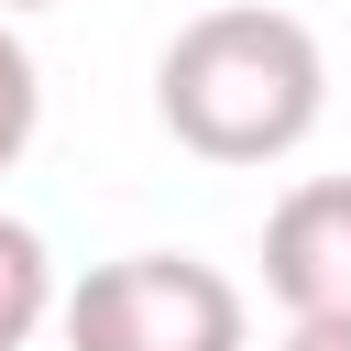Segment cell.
I'll return each instance as SVG.
<instances>
[{
	"label": "cell",
	"mask_w": 351,
	"mask_h": 351,
	"mask_svg": "<svg viewBox=\"0 0 351 351\" xmlns=\"http://www.w3.org/2000/svg\"><path fill=\"white\" fill-rule=\"evenodd\" d=\"M154 110L197 165H285L329 110V55L296 11L230 0V11H197L165 44Z\"/></svg>",
	"instance_id": "1"
},
{
	"label": "cell",
	"mask_w": 351,
	"mask_h": 351,
	"mask_svg": "<svg viewBox=\"0 0 351 351\" xmlns=\"http://www.w3.org/2000/svg\"><path fill=\"white\" fill-rule=\"evenodd\" d=\"M252 307L197 252H121L88 263L66 296V351H241Z\"/></svg>",
	"instance_id": "2"
},
{
	"label": "cell",
	"mask_w": 351,
	"mask_h": 351,
	"mask_svg": "<svg viewBox=\"0 0 351 351\" xmlns=\"http://www.w3.org/2000/svg\"><path fill=\"white\" fill-rule=\"evenodd\" d=\"M263 285L285 318H351V176H307L263 219Z\"/></svg>",
	"instance_id": "3"
},
{
	"label": "cell",
	"mask_w": 351,
	"mask_h": 351,
	"mask_svg": "<svg viewBox=\"0 0 351 351\" xmlns=\"http://www.w3.org/2000/svg\"><path fill=\"white\" fill-rule=\"evenodd\" d=\"M44 307H55V263L22 219H0V351H22L44 329Z\"/></svg>",
	"instance_id": "4"
},
{
	"label": "cell",
	"mask_w": 351,
	"mask_h": 351,
	"mask_svg": "<svg viewBox=\"0 0 351 351\" xmlns=\"http://www.w3.org/2000/svg\"><path fill=\"white\" fill-rule=\"evenodd\" d=\"M33 121H44V88H33V55L0 33V176L22 165V143H33Z\"/></svg>",
	"instance_id": "5"
},
{
	"label": "cell",
	"mask_w": 351,
	"mask_h": 351,
	"mask_svg": "<svg viewBox=\"0 0 351 351\" xmlns=\"http://www.w3.org/2000/svg\"><path fill=\"white\" fill-rule=\"evenodd\" d=\"M274 351H351V318H296Z\"/></svg>",
	"instance_id": "6"
},
{
	"label": "cell",
	"mask_w": 351,
	"mask_h": 351,
	"mask_svg": "<svg viewBox=\"0 0 351 351\" xmlns=\"http://www.w3.org/2000/svg\"><path fill=\"white\" fill-rule=\"evenodd\" d=\"M0 11H44V0H0Z\"/></svg>",
	"instance_id": "7"
}]
</instances>
